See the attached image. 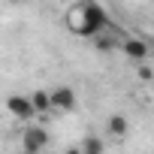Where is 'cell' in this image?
Segmentation results:
<instances>
[{
    "instance_id": "6da1fadb",
    "label": "cell",
    "mask_w": 154,
    "mask_h": 154,
    "mask_svg": "<svg viewBox=\"0 0 154 154\" xmlns=\"http://www.w3.org/2000/svg\"><path fill=\"white\" fill-rule=\"evenodd\" d=\"M66 24L75 36L94 39L100 30H106L112 24V18L103 9V3H97V0H79V3H72V9L66 15Z\"/></svg>"
},
{
    "instance_id": "8992f818",
    "label": "cell",
    "mask_w": 154,
    "mask_h": 154,
    "mask_svg": "<svg viewBox=\"0 0 154 154\" xmlns=\"http://www.w3.org/2000/svg\"><path fill=\"white\" fill-rule=\"evenodd\" d=\"M106 130H109L112 136L124 139V136L130 133V121H127L124 115H109V118H106Z\"/></svg>"
},
{
    "instance_id": "ba28073f",
    "label": "cell",
    "mask_w": 154,
    "mask_h": 154,
    "mask_svg": "<svg viewBox=\"0 0 154 154\" xmlns=\"http://www.w3.org/2000/svg\"><path fill=\"white\" fill-rule=\"evenodd\" d=\"M79 148H82V151H88V154H100V151L106 148V142H103L100 136H85Z\"/></svg>"
},
{
    "instance_id": "3957f363",
    "label": "cell",
    "mask_w": 154,
    "mask_h": 154,
    "mask_svg": "<svg viewBox=\"0 0 154 154\" xmlns=\"http://www.w3.org/2000/svg\"><path fill=\"white\" fill-rule=\"evenodd\" d=\"M6 109H9V115L18 118V121H30V118L36 115L33 100L24 97V94H9V97H6Z\"/></svg>"
},
{
    "instance_id": "5b68a950",
    "label": "cell",
    "mask_w": 154,
    "mask_h": 154,
    "mask_svg": "<svg viewBox=\"0 0 154 154\" xmlns=\"http://www.w3.org/2000/svg\"><path fill=\"white\" fill-rule=\"evenodd\" d=\"M121 51H124L133 63H142V60L148 57V42L139 39V36H130V33H127V36L121 39Z\"/></svg>"
},
{
    "instance_id": "7a4b0ae2",
    "label": "cell",
    "mask_w": 154,
    "mask_h": 154,
    "mask_svg": "<svg viewBox=\"0 0 154 154\" xmlns=\"http://www.w3.org/2000/svg\"><path fill=\"white\" fill-rule=\"evenodd\" d=\"M48 130H42V127H24L21 130V148L27 151V154H39V151H45L48 148Z\"/></svg>"
},
{
    "instance_id": "9c48e42d",
    "label": "cell",
    "mask_w": 154,
    "mask_h": 154,
    "mask_svg": "<svg viewBox=\"0 0 154 154\" xmlns=\"http://www.w3.org/2000/svg\"><path fill=\"white\" fill-rule=\"evenodd\" d=\"M139 79H145V82H151V79H154V72H151L145 63H139Z\"/></svg>"
},
{
    "instance_id": "277c9868",
    "label": "cell",
    "mask_w": 154,
    "mask_h": 154,
    "mask_svg": "<svg viewBox=\"0 0 154 154\" xmlns=\"http://www.w3.org/2000/svg\"><path fill=\"white\" fill-rule=\"evenodd\" d=\"M75 103H79V97H75V91H72L69 85L51 88V109H54V112H72Z\"/></svg>"
},
{
    "instance_id": "52a82bcc",
    "label": "cell",
    "mask_w": 154,
    "mask_h": 154,
    "mask_svg": "<svg viewBox=\"0 0 154 154\" xmlns=\"http://www.w3.org/2000/svg\"><path fill=\"white\" fill-rule=\"evenodd\" d=\"M30 100H33V106H36V115H45V112H54L51 109V91H33L30 94Z\"/></svg>"
}]
</instances>
